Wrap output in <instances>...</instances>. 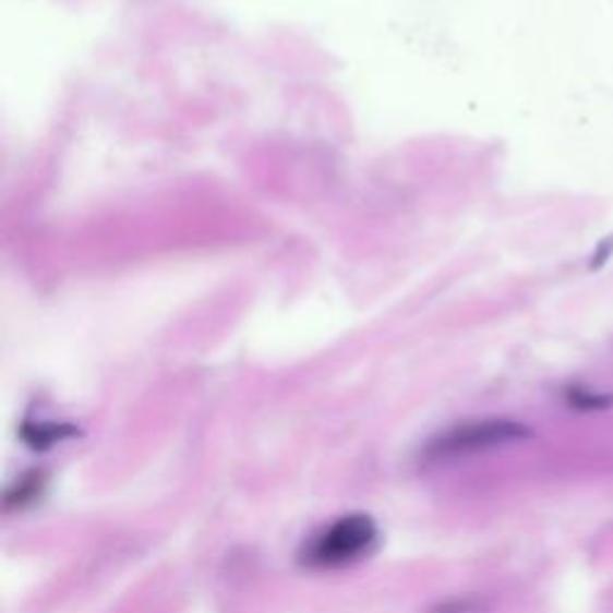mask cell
<instances>
[{
	"label": "cell",
	"instance_id": "1",
	"mask_svg": "<svg viewBox=\"0 0 613 613\" xmlns=\"http://www.w3.org/2000/svg\"><path fill=\"white\" fill-rule=\"evenodd\" d=\"M378 544V527L364 513L340 515L306 539L300 563L312 570H336L366 558Z\"/></svg>",
	"mask_w": 613,
	"mask_h": 613
},
{
	"label": "cell",
	"instance_id": "2",
	"mask_svg": "<svg viewBox=\"0 0 613 613\" xmlns=\"http://www.w3.org/2000/svg\"><path fill=\"white\" fill-rule=\"evenodd\" d=\"M530 426L513 420H484V422H472L450 429V432L441 434L426 446L424 456L432 460H446V458H462L470 453L489 450L496 446L515 444L530 436Z\"/></svg>",
	"mask_w": 613,
	"mask_h": 613
},
{
	"label": "cell",
	"instance_id": "3",
	"mask_svg": "<svg viewBox=\"0 0 613 613\" xmlns=\"http://www.w3.org/2000/svg\"><path fill=\"white\" fill-rule=\"evenodd\" d=\"M24 438H27V444L34 448H48L58 444V441L70 438L77 434V429H72L68 424H27L24 426Z\"/></svg>",
	"mask_w": 613,
	"mask_h": 613
},
{
	"label": "cell",
	"instance_id": "4",
	"mask_svg": "<svg viewBox=\"0 0 613 613\" xmlns=\"http://www.w3.org/2000/svg\"><path fill=\"white\" fill-rule=\"evenodd\" d=\"M568 402L578 410H604V408L613 406V398L594 394V390H590V388H573V390H568Z\"/></svg>",
	"mask_w": 613,
	"mask_h": 613
}]
</instances>
